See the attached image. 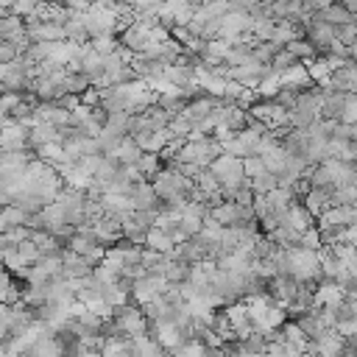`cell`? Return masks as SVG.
Returning <instances> with one entry per match:
<instances>
[{
    "instance_id": "obj_2",
    "label": "cell",
    "mask_w": 357,
    "mask_h": 357,
    "mask_svg": "<svg viewBox=\"0 0 357 357\" xmlns=\"http://www.w3.org/2000/svg\"><path fill=\"white\" fill-rule=\"evenodd\" d=\"M310 357H346V337L337 329H329L318 340H310Z\"/></svg>"
},
{
    "instance_id": "obj_7",
    "label": "cell",
    "mask_w": 357,
    "mask_h": 357,
    "mask_svg": "<svg viewBox=\"0 0 357 357\" xmlns=\"http://www.w3.org/2000/svg\"><path fill=\"white\" fill-rule=\"evenodd\" d=\"M0 357H8V349H6V343H0Z\"/></svg>"
},
{
    "instance_id": "obj_1",
    "label": "cell",
    "mask_w": 357,
    "mask_h": 357,
    "mask_svg": "<svg viewBox=\"0 0 357 357\" xmlns=\"http://www.w3.org/2000/svg\"><path fill=\"white\" fill-rule=\"evenodd\" d=\"M112 324H114V329H117L123 337H131V340L151 332V321H148L145 310H142V307H131V304L114 310Z\"/></svg>"
},
{
    "instance_id": "obj_3",
    "label": "cell",
    "mask_w": 357,
    "mask_h": 357,
    "mask_svg": "<svg viewBox=\"0 0 357 357\" xmlns=\"http://www.w3.org/2000/svg\"><path fill=\"white\" fill-rule=\"evenodd\" d=\"M296 324L301 326V332H304L310 340H318L321 335H326V332H329V326H326V321H324V315H321V310H318V307L304 310V312L296 318Z\"/></svg>"
},
{
    "instance_id": "obj_4",
    "label": "cell",
    "mask_w": 357,
    "mask_h": 357,
    "mask_svg": "<svg viewBox=\"0 0 357 357\" xmlns=\"http://www.w3.org/2000/svg\"><path fill=\"white\" fill-rule=\"evenodd\" d=\"M64 354V340H59L56 335L53 337H39L25 357H61Z\"/></svg>"
},
{
    "instance_id": "obj_6",
    "label": "cell",
    "mask_w": 357,
    "mask_h": 357,
    "mask_svg": "<svg viewBox=\"0 0 357 357\" xmlns=\"http://www.w3.org/2000/svg\"><path fill=\"white\" fill-rule=\"evenodd\" d=\"M206 351V343L201 340V337H192V340H187L184 346H178L176 351H170L167 357H201Z\"/></svg>"
},
{
    "instance_id": "obj_5",
    "label": "cell",
    "mask_w": 357,
    "mask_h": 357,
    "mask_svg": "<svg viewBox=\"0 0 357 357\" xmlns=\"http://www.w3.org/2000/svg\"><path fill=\"white\" fill-rule=\"evenodd\" d=\"M131 354H134V357H167V351H165L151 335L134 337V340H131Z\"/></svg>"
}]
</instances>
